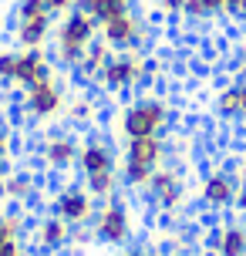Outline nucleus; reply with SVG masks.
Masks as SVG:
<instances>
[{"mask_svg": "<svg viewBox=\"0 0 246 256\" xmlns=\"http://www.w3.org/2000/svg\"><path fill=\"white\" fill-rule=\"evenodd\" d=\"M78 168H81V186L98 199H115L118 196V186H122V155L112 148L108 138H91L81 142V155H78Z\"/></svg>", "mask_w": 246, "mask_h": 256, "instance_id": "obj_1", "label": "nucleus"}, {"mask_svg": "<svg viewBox=\"0 0 246 256\" xmlns=\"http://www.w3.org/2000/svg\"><path fill=\"white\" fill-rule=\"evenodd\" d=\"M168 125H172V104L162 94H138L122 104L115 115V135L122 142L166 135Z\"/></svg>", "mask_w": 246, "mask_h": 256, "instance_id": "obj_2", "label": "nucleus"}, {"mask_svg": "<svg viewBox=\"0 0 246 256\" xmlns=\"http://www.w3.org/2000/svg\"><path fill=\"white\" fill-rule=\"evenodd\" d=\"M98 38H102V24L88 10H81V7L68 10L58 20V27H54V61L61 64V68L74 71L81 64V58H84V51Z\"/></svg>", "mask_w": 246, "mask_h": 256, "instance_id": "obj_3", "label": "nucleus"}, {"mask_svg": "<svg viewBox=\"0 0 246 256\" xmlns=\"http://www.w3.org/2000/svg\"><path fill=\"white\" fill-rule=\"evenodd\" d=\"M166 162H168L166 135L122 142V182H125L128 189H145L148 179H152Z\"/></svg>", "mask_w": 246, "mask_h": 256, "instance_id": "obj_4", "label": "nucleus"}, {"mask_svg": "<svg viewBox=\"0 0 246 256\" xmlns=\"http://www.w3.org/2000/svg\"><path fill=\"white\" fill-rule=\"evenodd\" d=\"M68 81L61 74H48L44 81L24 88V98H20V108L30 122H58L64 118L68 108Z\"/></svg>", "mask_w": 246, "mask_h": 256, "instance_id": "obj_5", "label": "nucleus"}, {"mask_svg": "<svg viewBox=\"0 0 246 256\" xmlns=\"http://www.w3.org/2000/svg\"><path fill=\"white\" fill-rule=\"evenodd\" d=\"M152 81V61L145 58V51H115V58L108 61L98 88L122 94V91H135Z\"/></svg>", "mask_w": 246, "mask_h": 256, "instance_id": "obj_6", "label": "nucleus"}, {"mask_svg": "<svg viewBox=\"0 0 246 256\" xmlns=\"http://www.w3.org/2000/svg\"><path fill=\"white\" fill-rule=\"evenodd\" d=\"M132 230H135V222H132V209L125 206V199H104L98 206V212L91 219V232H94V240L104 246H122L128 243Z\"/></svg>", "mask_w": 246, "mask_h": 256, "instance_id": "obj_7", "label": "nucleus"}, {"mask_svg": "<svg viewBox=\"0 0 246 256\" xmlns=\"http://www.w3.org/2000/svg\"><path fill=\"white\" fill-rule=\"evenodd\" d=\"M142 192L148 199V206L156 212H162V216H176L186 206V179H182V172L176 166H162Z\"/></svg>", "mask_w": 246, "mask_h": 256, "instance_id": "obj_8", "label": "nucleus"}, {"mask_svg": "<svg viewBox=\"0 0 246 256\" xmlns=\"http://www.w3.org/2000/svg\"><path fill=\"white\" fill-rule=\"evenodd\" d=\"M148 20L138 10H125L122 17L102 24V40L112 51H142L148 44Z\"/></svg>", "mask_w": 246, "mask_h": 256, "instance_id": "obj_9", "label": "nucleus"}, {"mask_svg": "<svg viewBox=\"0 0 246 256\" xmlns=\"http://www.w3.org/2000/svg\"><path fill=\"white\" fill-rule=\"evenodd\" d=\"M98 212V199L91 196L84 186H64V189L54 196V216H61L68 226H91V219Z\"/></svg>", "mask_w": 246, "mask_h": 256, "instance_id": "obj_10", "label": "nucleus"}, {"mask_svg": "<svg viewBox=\"0 0 246 256\" xmlns=\"http://www.w3.org/2000/svg\"><path fill=\"white\" fill-rule=\"evenodd\" d=\"M236 196H240V182L230 168H209L202 182H199V202L212 209V212H222V209H233Z\"/></svg>", "mask_w": 246, "mask_h": 256, "instance_id": "obj_11", "label": "nucleus"}, {"mask_svg": "<svg viewBox=\"0 0 246 256\" xmlns=\"http://www.w3.org/2000/svg\"><path fill=\"white\" fill-rule=\"evenodd\" d=\"M78 155H81V142L71 135V132H51L40 138L38 158L44 168L51 172H68V168L78 166Z\"/></svg>", "mask_w": 246, "mask_h": 256, "instance_id": "obj_12", "label": "nucleus"}, {"mask_svg": "<svg viewBox=\"0 0 246 256\" xmlns=\"http://www.w3.org/2000/svg\"><path fill=\"white\" fill-rule=\"evenodd\" d=\"M48 74H54L48 51H44V48H20V51H17V64H14L10 88H20V91H24V88H30V84L44 81Z\"/></svg>", "mask_w": 246, "mask_h": 256, "instance_id": "obj_13", "label": "nucleus"}, {"mask_svg": "<svg viewBox=\"0 0 246 256\" xmlns=\"http://www.w3.org/2000/svg\"><path fill=\"white\" fill-rule=\"evenodd\" d=\"M74 240V226H68L61 216H40L34 226V243L44 253H61Z\"/></svg>", "mask_w": 246, "mask_h": 256, "instance_id": "obj_14", "label": "nucleus"}, {"mask_svg": "<svg viewBox=\"0 0 246 256\" xmlns=\"http://www.w3.org/2000/svg\"><path fill=\"white\" fill-rule=\"evenodd\" d=\"M54 14H38V17H27L14 24V40L20 48H44L54 38Z\"/></svg>", "mask_w": 246, "mask_h": 256, "instance_id": "obj_15", "label": "nucleus"}, {"mask_svg": "<svg viewBox=\"0 0 246 256\" xmlns=\"http://www.w3.org/2000/svg\"><path fill=\"white\" fill-rule=\"evenodd\" d=\"M216 115L226 122H246V78L222 84L216 94Z\"/></svg>", "mask_w": 246, "mask_h": 256, "instance_id": "obj_16", "label": "nucleus"}, {"mask_svg": "<svg viewBox=\"0 0 246 256\" xmlns=\"http://www.w3.org/2000/svg\"><path fill=\"white\" fill-rule=\"evenodd\" d=\"M112 58H115V51H112V48H108V44H104V40L98 38V40H94V44L88 48V51H84V58H81V64L74 68V71H78V74L84 78L88 84H98Z\"/></svg>", "mask_w": 246, "mask_h": 256, "instance_id": "obj_17", "label": "nucleus"}, {"mask_svg": "<svg viewBox=\"0 0 246 256\" xmlns=\"http://www.w3.org/2000/svg\"><path fill=\"white\" fill-rule=\"evenodd\" d=\"M216 256H246V226L243 222H226L212 236Z\"/></svg>", "mask_w": 246, "mask_h": 256, "instance_id": "obj_18", "label": "nucleus"}, {"mask_svg": "<svg viewBox=\"0 0 246 256\" xmlns=\"http://www.w3.org/2000/svg\"><path fill=\"white\" fill-rule=\"evenodd\" d=\"M38 196V182L30 172H7L4 176V202H14V206H24Z\"/></svg>", "mask_w": 246, "mask_h": 256, "instance_id": "obj_19", "label": "nucleus"}, {"mask_svg": "<svg viewBox=\"0 0 246 256\" xmlns=\"http://www.w3.org/2000/svg\"><path fill=\"white\" fill-rule=\"evenodd\" d=\"M78 7L88 10L98 24H108V20L122 17L125 10H132V0H78Z\"/></svg>", "mask_w": 246, "mask_h": 256, "instance_id": "obj_20", "label": "nucleus"}, {"mask_svg": "<svg viewBox=\"0 0 246 256\" xmlns=\"http://www.w3.org/2000/svg\"><path fill=\"white\" fill-rule=\"evenodd\" d=\"M94 102L91 98H84V94H71L68 98V108H64V118L68 122H74V125H88V122H94Z\"/></svg>", "mask_w": 246, "mask_h": 256, "instance_id": "obj_21", "label": "nucleus"}, {"mask_svg": "<svg viewBox=\"0 0 246 256\" xmlns=\"http://www.w3.org/2000/svg\"><path fill=\"white\" fill-rule=\"evenodd\" d=\"M38 14H51L44 7V0H17L14 4V20H27V17H38Z\"/></svg>", "mask_w": 246, "mask_h": 256, "instance_id": "obj_22", "label": "nucleus"}, {"mask_svg": "<svg viewBox=\"0 0 246 256\" xmlns=\"http://www.w3.org/2000/svg\"><path fill=\"white\" fill-rule=\"evenodd\" d=\"M152 7L162 17H186V0H152Z\"/></svg>", "mask_w": 246, "mask_h": 256, "instance_id": "obj_23", "label": "nucleus"}, {"mask_svg": "<svg viewBox=\"0 0 246 256\" xmlns=\"http://www.w3.org/2000/svg\"><path fill=\"white\" fill-rule=\"evenodd\" d=\"M14 64H17V51H0V84L14 81Z\"/></svg>", "mask_w": 246, "mask_h": 256, "instance_id": "obj_24", "label": "nucleus"}, {"mask_svg": "<svg viewBox=\"0 0 246 256\" xmlns=\"http://www.w3.org/2000/svg\"><path fill=\"white\" fill-rule=\"evenodd\" d=\"M7 168H10V132L0 125V179L7 176Z\"/></svg>", "mask_w": 246, "mask_h": 256, "instance_id": "obj_25", "label": "nucleus"}, {"mask_svg": "<svg viewBox=\"0 0 246 256\" xmlns=\"http://www.w3.org/2000/svg\"><path fill=\"white\" fill-rule=\"evenodd\" d=\"M44 7H48L54 17H64L68 10H74V7H78V0H44Z\"/></svg>", "mask_w": 246, "mask_h": 256, "instance_id": "obj_26", "label": "nucleus"}, {"mask_svg": "<svg viewBox=\"0 0 246 256\" xmlns=\"http://www.w3.org/2000/svg\"><path fill=\"white\" fill-rule=\"evenodd\" d=\"M222 17H233V20L246 17V0H226V7H222Z\"/></svg>", "mask_w": 246, "mask_h": 256, "instance_id": "obj_27", "label": "nucleus"}, {"mask_svg": "<svg viewBox=\"0 0 246 256\" xmlns=\"http://www.w3.org/2000/svg\"><path fill=\"white\" fill-rule=\"evenodd\" d=\"M0 256H24L20 240H0Z\"/></svg>", "mask_w": 246, "mask_h": 256, "instance_id": "obj_28", "label": "nucleus"}, {"mask_svg": "<svg viewBox=\"0 0 246 256\" xmlns=\"http://www.w3.org/2000/svg\"><path fill=\"white\" fill-rule=\"evenodd\" d=\"M236 68H240V78H246V44L240 48V54H236Z\"/></svg>", "mask_w": 246, "mask_h": 256, "instance_id": "obj_29", "label": "nucleus"}, {"mask_svg": "<svg viewBox=\"0 0 246 256\" xmlns=\"http://www.w3.org/2000/svg\"><path fill=\"white\" fill-rule=\"evenodd\" d=\"M236 206H240V212H246V179L240 182V196H236Z\"/></svg>", "mask_w": 246, "mask_h": 256, "instance_id": "obj_30", "label": "nucleus"}, {"mask_svg": "<svg viewBox=\"0 0 246 256\" xmlns=\"http://www.w3.org/2000/svg\"><path fill=\"white\" fill-rule=\"evenodd\" d=\"M118 256H148L145 250H125V253H118Z\"/></svg>", "mask_w": 246, "mask_h": 256, "instance_id": "obj_31", "label": "nucleus"}, {"mask_svg": "<svg viewBox=\"0 0 246 256\" xmlns=\"http://www.w3.org/2000/svg\"><path fill=\"white\" fill-rule=\"evenodd\" d=\"M0 202H4V179H0Z\"/></svg>", "mask_w": 246, "mask_h": 256, "instance_id": "obj_32", "label": "nucleus"}, {"mask_svg": "<svg viewBox=\"0 0 246 256\" xmlns=\"http://www.w3.org/2000/svg\"><path fill=\"white\" fill-rule=\"evenodd\" d=\"M158 256H179V253H158Z\"/></svg>", "mask_w": 246, "mask_h": 256, "instance_id": "obj_33", "label": "nucleus"}]
</instances>
